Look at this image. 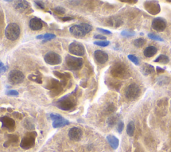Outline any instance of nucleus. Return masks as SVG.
<instances>
[{"mask_svg": "<svg viewBox=\"0 0 171 152\" xmlns=\"http://www.w3.org/2000/svg\"><path fill=\"white\" fill-rule=\"evenodd\" d=\"M110 74L113 77L116 79H125L130 76V73L127 67L120 62L116 63L112 66L110 69Z\"/></svg>", "mask_w": 171, "mask_h": 152, "instance_id": "nucleus-1", "label": "nucleus"}, {"mask_svg": "<svg viewBox=\"0 0 171 152\" xmlns=\"http://www.w3.org/2000/svg\"><path fill=\"white\" fill-rule=\"evenodd\" d=\"M76 105V100L71 95H66L56 102V106L63 110H69Z\"/></svg>", "mask_w": 171, "mask_h": 152, "instance_id": "nucleus-2", "label": "nucleus"}, {"mask_svg": "<svg viewBox=\"0 0 171 152\" xmlns=\"http://www.w3.org/2000/svg\"><path fill=\"white\" fill-rule=\"evenodd\" d=\"M66 67L71 70H78L83 65V59L82 58L74 57L70 54H67L65 59Z\"/></svg>", "mask_w": 171, "mask_h": 152, "instance_id": "nucleus-3", "label": "nucleus"}, {"mask_svg": "<svg viewBox=\"0 0 171 152\" xmlns=\"http://www.w3.org/2000/svg\"><path fill=\"white\" fill-rule=\"evenodd\" d=\"M20 28L17 24H8L5 30V35L8 40H15L20 36Z\"/></svg>", "mask_w": 171, "mask_h": 152, "instance_id": "nucleus-4", "label": "nucleus"}, {"mask_svg": "<svg viewBox=\"0 0 171 152\" xmlns=\"http://www.w3.org/2000/svg\"><path fill=\"white\" fill-rule=\"evenodd\" d=\"M37 136V133L34 131L29 132L26 135L20 143V146L21 148L24 150H29L33 148L35 145V137Z\"/></svg>", "mask_w": 171, "mask_h": 152, "instance_id": "nucleus-5", "label": "nucleus"}, {"mask_svg": "<svg viewBox=\"0 0 171 152\" xmlns=\"http://www.w3.org/2000/svg\"><path fill=\"white\" fill-rule=\"evenodd\" d=\"M140 89L136 83H132L127 87L125 90V96L129 101H134L139 97Z\"/></svg>", "mask_w": 171, "mask_h": 152, "instance_id": "nucleus-6", "label": "nucleus"}, {"mask_svg": "<svg viewBox=\"0 0 171 152\" xmlns=\"http://www.w3.org/2000/svg\"><path fill=\"white\" fill-rule=\"evenodd\" d=\"M25 79L24 74L18 70H12L8 74V81L12 85L20 84Z\"/></svg>", "mask_w": 171, "mask_h": 152, "instance_id": "nucleus-7", "label": "nucleus"}, {"mask_svg": "<svg viewBox=\"0 0 171 152\" xmlns=\"http://www.w3.org/2000/svg\"><path fill=\"white\" fill-rule=\"evenodd\" d=\"M45 62L49 65H57L62 62V57L54 52H49L44 56Z\"/></svg>", "mask_w": 171, "mask_h": 152, "instance_id": "nucleus-8", "label": "nucleus"}, {"mask_svg": "<svg viewBox=\"0 0 171 152\" xmlns=\"http://www.w3.org/2000/svg\"><path fill=\"white\" fill-rule=\"evenodd\" d=\"M69 51L71 54L78 56H83L85 54L84 46L78 42H73L70 44Z\"/></svg>", "mask_w": 171, "mask_h": 152, "instance_id": "nucleus-9", "label": "nucleus"}, {"mask_svg": "<svg viewBox=\"0 0 171 152\" xmlns=\"http://www.w3.org/2000/svg\"><path fill=\"white\" fill-rule=\"evenodd\" d=\"M144 7L146 10L152 15H156L161 12V7L158 3L155 1H146Z\"/></svg>", "mask_w": 171, "mask_h": 152, "instance_id": "nucleus-10", "label": "nucleus"}, {"mask_svg": "<svg viewBox=\"0 0 171 152\" xmlns=\"http://www.w3.org/2000/svg\"><path fill=\"white\" fill-rule=\"evenodd\" d=\"M152 27L157 32H163L167 27V22L163 18H156L152 22Z\"/></svg>", "mask_w": 171, "mask_h": 152, "instance_id": "nucleus-11", "label": "nucleus"}, {"mask_svg": "<svg viewBox=\"0 0 171 152\" xmlns=\"http://www.w3.org/2000/svg\"><path fill=\"white\" fill-rule=\"evenodd\" d=\"M70 32L74 37L77 38H83L86 34L81 24L79 25H74V26H71L70 27Z\"/></svg>", "mask_w": 171, "mask_h": 152, "instance_id": "nucleus-12", "label": "nucleus"}, {"mask_svg": "<svg viewBox=\"0 0 171 152\" xmlns=\"http://www.w3.org/2000/svg\"><path fill=\"white\" fill-rule=\"evenodd\" d=\"M0 121L2 123L3 128H6L7 130L12 131L15 129V123L13 119L7 117V116H4V117L0 118Z\"/></svg>", "mask_w": 171, "mask_h": 152, "instance_id": "nucleus-13", "label": "nucleus"}, {"mask_svg": "<svg viewBox=\"0 0 171 152\" xmlns=\"http://www.w3.org/2000/svg\"><path fill=\"white\" fill-rule=\"evenodd\" d=\"M94 56L95 60L97 61L99 64H104L106 63L108 60V55L106 52H104L100 50H97L94 53Z\"/></svg>", "mask_w": 171, "mask_h": 152, "instance_id": "nucleus-14", "label": "nucleus"}, {"mask_svg": "<svg viewBox=\"0 0 171 152\" xmlns=\"http://www.w3.org/2000/svg\"><path fill=\"white\" fill-rule=\"evenodd\" d=\"M69 137L71 140L75 141V142H78L81 139L82 136V131L78 128H72L69 131Z\"/></svg>", "mask_w": 171, "mask_h": 152, "instance_id": "nucleus-15", "label": "nucleus"}, {"mask_svg": "<svg viewBox=\"0 0 171 152\" xmlns=\"http://www.w3.org/2000/svg\"><path fill=\"white\" fill-rule=\"evenodd\" d=\"M29 27L34 31H38L42 28L43 22L41 19L38 18H33L29 21Z\"/></svg>", "mask_w": 171, "mask_h": 152, "instance_id": "nucleus-16", "label": "nucleus"}, {"mask_svg": "<svg viewBox=\"0 0 171 152\" xmlns=\"http://www.w3.org/2000/svg\"><path fill=\"white\" fill-rule=\"evenodd\" d=\"M13 7H14L15 10L21 13L29 7V4L27 1H24V0L15 1H14V4H13Z\"/></svg>", "mask_w": 171, "mask_h": 152, "instance_id": "nucleus-17", "label": "nucleus"}, {"mask_svg": "<svg viewBox=\"0 0 171 152\" xmlns=\"http://www.w3.org/2000/svg\"><path fill=\"white\" fill-rule=\"evenodd\" d=\"M140 71H141L143 75L148 76L150 75V74L154 73L155 69H154V67L153 65L147 64V63H144V64L141 66V68H140Z\"/></svg>", "mask_w": 171, "mask_h": 152, "instance_id": "nucleus-18", "label": "nucleus"}, {"mask_svg": "<svg viewBox=\"0 0 171 152\" xmlns=\"http://www.w3.org/2000/svg\"><path fill=\"white\" fill-rule=\"evenodd\" d=\"M106 139L112 148L114 150H116L119 145V139L113 135H108L106 137Z\"/></svg>", "mask_w": 171, "mask_h": 152, "instance_id": "nucleus-19", "label": "nucleus"}, {"mask_svg": "<svg viewBox=\"0 0 171 152\" xmlns=\"http://www.w3.org/2000/svg\"><path fill=\"white\" fill-rule=\"evenodd\" d=\"M157 52H158V50L155 46H149L144 49V55L147 58H151L154 56L157 53Z\"/></svg>", "mask_w": 171, "mask_h": 152, "instance_id": "nucleus-20", "label": "nucleus"}, {"mask_svg": "<svg viewBox=\"0 0 171 152\" xmlns=\"http://www.w3.org/2000/svg\"><path fill=\"white\" fill-rule=\"evenodd\" d=\"M69 124H70L69 121L62 117L58 120L53 121L52 125H53L54 128H62V127H64L66 125H68Z\"/></svg>", "mask_w": 171, "mask_h": 152, "instance_id": "nucleus-21", "label": "nucleus"}, {"mask_svg": "<svg viewBox=\"0 0 171 152\" xmlns=\"http://www.w3.org/2000/svg\"><path fill=\"white\" fill-rule=\"evenodd\" d=\"M154 62L165 65L169 62V58L164 54H161L154 60Z\"/></svg>", "mask_w": 171, "mask_h": 152, "instance_id": "nucleus-22", "label": "nucleus"}, {"mask_svg": "<svg viewBox=\"0 0 171 152\" xmlns=\"http://www.w3.org/2000/svg\"><path fill=\"white\" fill-rule=\"evenodd\" d=\"M134 130H135L134 123L132 121H130L127 125V128H126V133H127V134L130 137H132L134 133Z\"/></svg>", "mask_w": 171, "mask_h": 152, "instance_id": "nucleus-23", "label": "nucleus"}, {"mask_svg": "<svg viewBox=\"0 0 171 152\" xmlns=\"http://www.w3.org/2000/svg\"><path fill=\"white\" fill-rule=\"evenodd\" d=\"M170 78L165 76H162L161 77H158V79H157V83L159 85H161V86L168 85L170 82Z\"/></svg>", "mask_w": 171, "mask_h": 152, "instance_id": "nucleus-24", "label": "nucleus"}, {"mask_svg": "<svg viewBox=\"0 0 171 152\" xmlns=\"http://www.w3.org/2000/svg\"><path fill=\"white\" fill-rule=\"evenodd\" d=\"M146 44V40L142 38H137V39L134 40L133 42V44L134 46H136V48H141Z\"/></svg>", "mask_w": 171, "mask_h": 152, "instance_id": "nucleus-25", "label": "nucleus"}, {"mask_svg": "<svg viewBox=\"0 0 171 152\" xmlns=\"http://www.w3.org/2000/svg\"><path fill=\"white\" fill-rule=\"evenodd\" d=\"M28 79L31 81L38 82L39 84H42V77H41L39 74H31V75L28 76Z\"/></svg>", "mask_w": 171, "mask_h": 152, "instance_id": "nucleus-26", "label": "nucleus"}, {"mask_svg": "<svg viewBox=\"0 0 171 152\" xmlns=\"http://www.w3.org/2000/svg\"><path fill=\"white\" fill-rule=\"evenodd\" d=\"M118 121V117L116 116H111L107 120V123L110 127H113L114 125H116V123H117Z\"/></svg>", "mask_w": 171, "mask_h": 152, "instance_id": "nucleus-27", "label": "nucleus"}, {"mask_svg": "<svg viewBox=\"0 0 171 152\" xmlns=\"http://www.w3.org/2000/svg\"><path fill=\"white\" fill-rule=\"evenodd\" d=\"M18 142V137L15 135H8V140L5 143H7L9 145L10 143H17Z\"/></svg>", "mask_w": 171, "mask_h": 152, "instance_id": "nucleus-28", "label": "nucleus"}, {"mask_svg": "<svg viewBox=\"0 0 171 152\" xmlns=\"http://www.w3.org/2000/svg\"><path fill=\"white\" fill-rule=\"evenodd\" d=\"M135 34H136L135 32L130 31V30H123V31L121 32V35L126 38H131L134 36Z\"/></svg>", "mask_w": 171, "mask_h": 152, "instance_id": "nucleus-29", "label": "nucleus"}, {"mask_svg": "<svg viewBox=\"0 0 171 152\" xmlns=\"http://www.w3.org/2000/svg\"><path fill=\"white\" fill-rule=\"evenodd\" d=\"M24 125L25 126V128L27 129H28V130H33V129H35V126L34 124H33V123H32V121H30L28 119H26L25 121Z\"/></svg>", "mask_w": 171, "mask_h": 152, "instance_id": "nucleus-30", "label": "nucleus"}, {"mask_svg": "<svg viewBox=\"0 0 171 152\" xmlns=\"http://www.w3.org/2000/svg\"><path fill=\"white\" fill-rule=\"evenodd\" d=\"M148 36L150 38V39L155 40V41H161V42H163L164 41V40L162 39L161 36H159L156 35V34H153V33H149V34H148Z\"/></svg>", "mask_w": 171, "mask_h": 152, "instance_id": "nucleus-31", "label": "nucleus"}, {"mask_svg": "<svg viewBox=\"0 0 171 152\" xmlns=\"http://www.w3.org/2000/svg\"><path fill=\"white\" fill-rule=\"evenodd\" d=\"M54 74L57 77V78L61 79L62 80H65L66 79H68V76H70L68 74L61 73H60V72H57V71H54Z\"/></svg>", "mask_w": 171, "mask_h": 152, "instance_id": "nucleus-32", "label": "nucleus"}, {"mask_svg": "<svg viewBox=\"0 0 171 152\" xmlns=\"http://www.w3.org/2000/svg\"><path fill=\"white\" fill-rule=\"evenodd\" d=\"M128 59L130 60L132 62H133L135 65L139 66V60L138 59L137 56L133 54H129L128 56Z\"/></svg>", "mask_w": 171, "mask_h": 152, "instance_id": "nucleus-33", "label": "nucleus"}, {"mask_svg": "<svg viewBox=\"0 0 171 152\" xmlns=\"http://www.w3.org/2000/svg\"><path fill=\"white\" fill-rule=\"evenodd\" d=\"M95 45H97L98 46L102 47H106L108 46L110 44V42L108 40H100V41H96L94 42Z\"/></svg>", "mask_w": 171, "mask_h": 152, "instance_id": "nucleus-34", "label": "nucleus"}, {"mask_svg": "<svg viewBox=\"0 0 171 152\" xmlns=\"http://www.w3.org/2000/svg\"><path fill=\"white\" fill-rule=\"evenodd\" d=\"M81 25H82V26L83 27V28L85 30L86 33V34L92 31V26H91V25L88 24H86V23H82Z\"/></svg>", "mask_w": 171, "mask_h": 152, "instance_id": "nucleus-35", "label": "nucleus"}, {"mask_svg": "<svg viewBox=\"0 0 171 152\" xmlns=\"http://www.w3.org/2000/svg\"><path fill=\"white\" fill-rule=\"evenodd\" d=\"M56 37V35L54 34H48V33H47V34L43 35V37H42V39L44 40L45 42L46 41H48V40H50L52 39H54Z\"/></svg>", "mask_w": 171, "mask_h": 152, "instance_id": "nucleus-36", "label": "nucleus"}, {"mask_svg": "<svg viewBox=\"0 0 171 152\" xmlns=\"http://www.w3.org/2000/svg\"><path fill=\"white\" fill-rule=\"evenodd\" d=\"M54 12L58 15H64V13H66L65 9L62 7H60V6L56 7L54 8Z\"/></svg>", "mask_w": 171, "mask_h": 152, "instance_id": "nucleus-37", "label": "nucleus"}, {"mask_svg": "<svg viewBox=\"0 0 171 152\" xmlns=\"http://www.w3.org/2000/svg\"><path fill=\"white\" fill-rule=\"evenodd\" d=\"M124 127H125V124L122 122V121H120L118 123V127H117V130L119 133H121L122 132L124 129Z\"/></svg>", "mask_w": 171, "mask_h": 152, "instance_id": "nucleus-38", "label": "nucleus"}, {"mask_svg": "<svg viewBox=\"0 0 171 152\" xmlns=\"http://www.w3.org/2000/svg\"><path fill=\"white\" fill-rule=\"evenodd\" d=\"M6 95L9 96H18L19 93L15 90H8L6 91Z\"/></svg>", "mask_w": 171, "mask_h": 152, "instance_id": "nucleus-39", "label": "nucleus"}, {"mask_svg": "<svg viewBox=\"0 0 171 152\" xmlns=\"http://www.w3.org/2000/svg\"><path fill=\"white\" fill-rule=\"evenodd\" d=\"M50 118L51 119L53 120V121L58 120L62 118V117L60 114H56V113H52L50 114Z\"/></svg>", "mask_w": 171, "mask_h": 152, "instance_id": "nucleus-40", "label": "nucleus"}, {"mask_svg": "<svg viewBox=\"0 0 171 152\" xmlns=\"http://www.w3.org/2000/svg\"><path fill=\"white\" fill-rule=\"evenodd\" d=\"M97 30H98L99 32H100L101 33H102V34H105V35H109V34H112V32L109 31V30H107L105 29H103V28H100V27H98Z\"/></svg>", "mask_w": 171, "mask_h": 152, "instance_id": "nucleus-41", "label": "nucleus"}, {"mask_svg": "<svg viewBox=\"0 0 171 152\" xmlns=\"http://www.w3.org/2000/svg\"><path fill=\"white\" fill-rule=\"evenodd\" d=\"M34 3L40 8V9L43 10L44 8H45V5H44V4L42 1H35Z\"/></svg>", "mask_w": 171, "mask_h": 152, "instance_id": "nucleus-42", "label": "nucleus"}, {"mask_svg": "<svg viewBox=\"0 0 171 152\" xmlns=\"http://www.w3.org/2000/svg\"><path fill=\"white\" fill-rule=\"evenodd\" d=\"M94 38H95V39H97V40H106V37L102 35H100V34H96L95 35Z\"/></svg>", "mask_w": 171, "mask_h": 152, "instance_id": "nucleus-43", "label": "nucleus"}, {"mask_svg": "<svg viewBox=\"0 0 171 152\" xmlns=\"http://www.w3.org/2000/svg\"><path fill=\"white\" fill-rule=\"evenodd\" d=\"M121 1L128 3V4H136V3H137L136 0H128H128H122Z\"/></svg>", "mask_w": 171, "mask_h": 152, "instance_id": "nucleus-44", "label": "nucleus"}, {"mask_svg": "<svg viewBox=\"0 0 171 152\" xmlns=\"http://www.w3.org/2000/svg\"><path fill=\"white\" fill-rule=\"evenodd\" d=\"M7 66H2V67L0 68V74H2V73H4L5 72H6L7 70Z\"/></svg>", "mask_w": 171, "mask_h": 152, "instance_id": "nucleus-45", "label": "nucleus"}, {"mask_svg": "<svg viewBox=\"0 0 171 152\" xmlns=\"http://www.w3.org/2000/svg\"><path fill=\"white\" fill-rule=\"evenodd\" d=\"M156 72L158 73H164V69L162 68L161 67H158V66H157L156 67Z\"/></svg>", "mask_w": 171, "mask_h": 152, "instance_id": "nucleus-46", "label": "nucleus"}, {"mask_svg": "<svg viewBox=\"0 0 171 152\" xmlns=\"http://www.w3.org/2000/svg\"><path fill=\"white\" fill-rule=\"evenodd\" d=\"M60 19H61L62 20L64 21V22L70 21V20H73V18H71V17H64V18H61Z\"/></svg>", "mask_w": 171, "mask_h": 152, "instance_id": "nucleus-47", "label": "nucleus"}, {"mask_svg": "<svg viewBox=\"0 0 171 152\" xmlns=\"http://www.w3.org/2000/svg\"><path fill=\"white\" fill-rule=\"evenodd\" d=\"M13 115L15 116V117H17L18 119H21L22 118V116L20 114V113H13Z\"/></svg>", "mask_w": 171, "mask_h": 152, "instance_id": "nucleus-48", "label": "nucleus"}, {"mask_svg": "<svg viewBox=\"0 0 171 152\" xmlns=\"http://www.w3.org/2000/svg\"><path fill=\"white\" fill-rule=\"evenodd\" d=\"M2 66H4V64H3V62L0 61V68L2 67Z\"/></svg>", "mask_w": 171, "mask_h": 152, "instance_id": "nucleus-49", "label": "nucleus"}, {"mask_svg": "<svg viewBox=\"0 0 171 152\" xmlns=\"http://www.w3.org/2000/svg\"><path fill=\"white\" fill-rule=\"evenodd\" d=\"M170 109H171V101H170Z\"/></svg>", "mask_w": 171, "mask_h": 152, "instance_id": "nucleus-50", "label": "nucleus"}]
</instances>
